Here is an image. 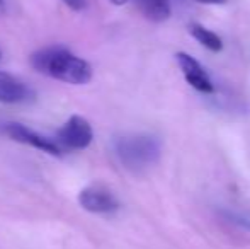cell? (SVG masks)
<instances>
[{
    "label": "cell",
    "mask_w": 250,
    "mask_h": 249,
    "mask_svg": "<svg viewBox=\"0 0 250 249\" xmlns=\"http://www.w3.org/2000/svg\"><path fill=\"white\" fill-rule=\"evenodd\" d=\"M0 57H2V53H0Z\"/></svg>",
    "instance_id": "5bb4252c"
},
{
    "label": "cell",
    "mask_w": 250,
    "mask_h": 249,
    "mask_svg": "<svg viewBox=\"0 0 250 249\" xmlns=\"http://www.w3.org/2000/svg\"><path fill=\"white\" fill-rule=\"evenodd\" d=\"M228 219L231 222H235L237 226H242L245 229L250 230V217H244V215H238V213H228Z\"/></svg>",
    "instance_id": "30bf717a"
},
{
    "label": "cell",
    "mask_w": 250,
    "mask_h": 249,
    "mask_svg": "<svg viewBox=\"0 0 250 249\" xmlns=\"http://www.w3.org/2000/svg\"><path fill=\"white\" fill-rule=\"evenodd\" d=\"M31 63L38 72L73 86H83L92 79L90 63L62 46H50L36 51Z\"/></svg>",
    "instance_id": "6da1fadb"
},
{
    "label": "cell",
    "mask_w": 250,
    "mask_h": 249,
    "mask_svg": "<svg viewBox=\"0 0 250 249\" xmlns=\"http://www.w3.org/2000/svg\"><path fill=\"white\" fill-rule=\"evenodd\" d=\"M199 3H208V5H221V3H227L228 0H196Z\"/></svg>",
    "instance_id": "7c38bea8"
},
{
    "label": "cell",
    "mask_w": 250,
    "mask_h": 249,
    "mask_svg": "<svg viewBox=\"0 0 250 249\" xmlns=\"http://www.w3.org/2000/svg\"><path fill=\"white\" fill-rule=\"evenodd\" d=\"M189 31H191V34L194 36V40L199 41V43L203 45L204 48H208V50H211V51L223 50V41H221V38L218 36L216 33H213V31L201 26V24H191V26H189Z\"/></svg>",
    "instance_id": "9c48e42d"
},
{
    "label": "cell",
    "mask_w": 250,
    "mask_h": 249,
    "mask_svg": "<svg viewBox=\"0 0 250 249\" xmlns=\"http://www.w3.org/2000/svg\"><path fill=\"white\" fill-rule=\"evenodd\" d=\"M136 5L142 10L143 16L153 23L167 21L172 14L168 0H136Z\"/></svg>",
    "instance_id": "ba28073f"
},
{
    "label": "cell",
    "mask_w": 250,
    "mask_h": 249,
    "mask_svg": "<svg viewBox=\"0 0 250 249\" xmlns=\"http://www.w3.org/2000/svg\"><path fill=\"white\" fill-rule=\"evenodd\" d=\"M116 156L126 169L143 173L160 159V142L150 135H128L116 142Z\"/></svg>",
    "instance_id": "7a4b0ae2"
},
{
    "label": "cell",
    "mask_w": 250,
    "mask_h": 249,
    "mask_svg": "<svg viewBox=\"0 0 250 249\" xmlns=\"http://www.w3.org/2000/svg\"><path fill=\"white\" fill-rule=\"evenodd\" d=\"M94 130L92 125L83 116L73 114L58 130V142L72 150H83L92 143Z\"/></svg>",
    "instance_id": "3957f363"
},
{
    "label": "cell",
    "mask_w": 250,
    "mask_h": 249,
    "mask_svg": "<svg viewBox=\"0 0 250 249\" xmlns=\"http://www.w3.org/2000/svg\"><path fill=\"white\" fill-rule=\"evenodd\" d=\"M0 2H2V0H0Z\"/></svg>",
    "instance_id": "9a60e30c"
},
{
    "label": "cell",
    "mask_w": 250,
    "mask_h": 249,
    "mask_svg": "<svg viewBox=\"0 0 250 249\" xmlns=\"http://www.w3.org/2000/svg\"><path fill=\"white\" fill-rule=\"evenodd\" d=\"M63 2L73 10H80L83 7V0H63Z\"/></svg>",
    "instance_id": "8fae6325"
},
{
    "label": "cell",
    "mask_w": 250,
    "mask_h": 249,
    "mask_svg": "<svg viewBox=\"0 0 250 249\" xmlns=\"http://www.w3.org/2000/svg\"><path fill=\"white\" fill-rule=\"evenodd\" d=\"M79 203L82 205V208L92 213H111L119 206L114 193L102 184H90L83 188L79 195Z\"/></svg>",
    "instance_id": "277c9868"
},
{
    "label": "cell",
    "mask_w": 250,
    "mask_h": 249,
    "mask_svg": "<svg viewBox=\"0 0 250 249\" xmlns=\"http://www.w3.org/2000/svg\"><path fill=\"white\" fill-rule=\"evenodd\" d=\"M109 2H112L114 5H125V3H128L129 0H109Z\"/></svg>",
    "instance_id": "4fadbf2b"
},
{
    "label": "cell",
    "mask_w": 250,
    "mask_h": 249,
    "mask_svg": "<svg viewBox=\"0 0 250 249\" xmlns=\"http://www.w3.org/2000/svg\"><path fill=\"white\" fill-rule=\"evenodd\" d=\"M31 89L19 80L17 77L10 75L0 70V103L5 104H17L31 99Z\"/></svg>",
    "instance_id": "52a82bcc"
},
{
    "label": "cell",
    "mask_w": 250,
    "mask_h": 249,
    "mask_svg": "<svg viewBox=\"0 0 250 249\" xmlns=\"http://www.w3.org/2000/svg\"><path fill=\"white\" fill-rule=\"evenodd\" d=\"M3 133H5L9 138L16 140V142L34 147V149L50 154V156H62V149H60L58 143H55L53 140L46 138V136H41L40 133H36L34 130L27 128V126H24V125L9 123L3 126Z\"/></svg>",
    "instance_id": "5b68a950"
},
{
    "label": "cell",
    "mask_w": 250,
    "mask_h": 249,
    "mask_svg": "<svg viewBox=\"0 0 250 249\" xmlns=\"http://www.w3.org/2000/svg\"><path fill=\"white\" fill-rule=\"evenodd\" d=\"M177 65L181 68L182 75L186 77L189 84L194 87L196 91L204 94H213L214 92V84L208 72L203 68V65L194 60L191 55L188 53H177Z\"/></svg>",
    "instance_id": "8992f818"
}]
</instances>
